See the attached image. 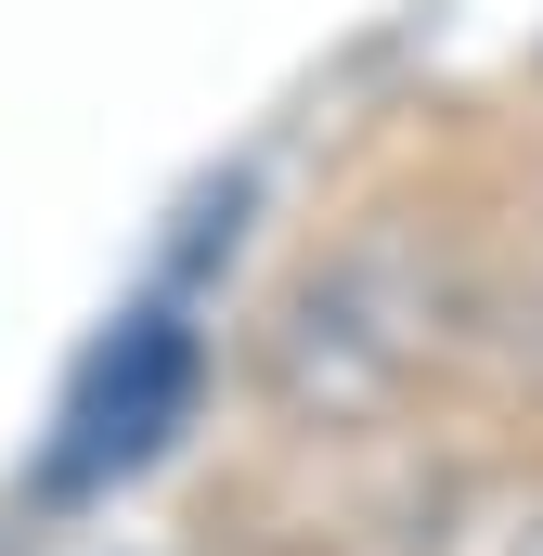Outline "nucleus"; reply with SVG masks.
<instances>
[{"mask_svg": "<svg viewBox=\"0 0 543 556\" xmlns=\"http://www.w3.org/2000/svg\"><path fill=\"white\" fill-rule=\"evenodd\" d=\"M518 556H543V531H531V544H518Z\"/></svg>", "mask_w": 543, "mask_h": 556, "instance_id": "nucleus-2", "label": "nucleus"}, {"mask_svg": "<svg viewBox=\"0 0 543 556\" xmlns=\"http://www.w3.org/2000/svg\"><path fill=\"white\" fill-rule=\"evenodd\" d=\"M194 402V337L168 324V311H130L104 350H91V376H78V402H65V440H52V479L65 492H91V479H117L142 466L168 427Z\"/></svg>", "mask_w": 543, "mask_h": 556, "instance_id": "nucleus-1", "label": "nucleus"}]
</instances>
